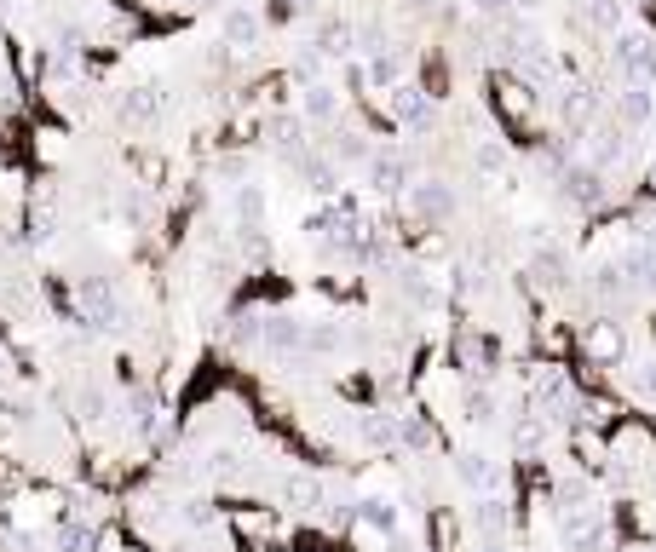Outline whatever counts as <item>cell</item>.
Returning a JSON list of instances; mask_svg holds the SVG:
<instances>
[{
    "label": "cell",
    "mask_w": 656,
    "mask_h": 552,
    "mask_svg": "<svg viewBox=\"0 0 656 552\" xmlns=\"http://www.w3.org/2000/svg\"><path fill=\"white\" fill-rule=\"evenodd\" d=\"M587 345H593V357H605V363H616V357L628 351V334H622L616 322H599V328L587 334Z\"/></svg>",
    "instance_id": "7c38bea8"
},
{
    "label": "cell",
    "mask_w": 656,
    "mask_h": 552,
    "mask_svg": "<svg viewBox=\"0 0 656 552\" xmlns=\"http://www.w3.org/2000/svg\"><path fill=\"white\" fill-rule=\"evenodd\" d=\"M472 524H478V529H507V512H501V501H478V506H472Z\"/></svg>",
    "instance_id": "7402d4cb"
},
{
    "label": "cell",
    "mask_w": 656,
    "mask_h": 552,
    "mask_svg": "<svg viewBox=\"0 0 656 552\" xmlns=\"http://www.w3.org/2000/svg\"><path fill=\"white\" fill-rule=\"evenodd\" d=\"M472 12H478V18H513V0H472Z\"/></svg>",
    "instance_id": "d4e9b609"
},
{
    "label": "cell",
    "mask_w": 656,
    "mask_h": 552,
    "mask_svg": "<svg viewBox=\"0 0 656 552\" xmlns=\"http://www.w3.org/2000/svg\"><path fill=\"white\" fill-rule=\"evenodd\" d=\"M559 184H564V196H570L576 207H599L605 202V167H593V161H587V167H564Z\"/></svg>",
    "instance_id": "5b68a950"
},
{
    "label": "cell",
    "mask_w": 656,
    "mask_h": 552,
    "mask_svg": "<svg viewBox=\"0 0 656 552\" xmlns=\"http://www.w3.org/2000/svg\"><path fill=\"white\" fill-rule=\"evenodd\" d=\"M622 150H628V144H622V133H599V144H593V167H610V161H622Z\"/></svg>",
    "instance_id": "44dd1931"
},
{
    "label": "cell",
    "mask_w": 656,
    "mask_h": 552,
    "mask_svg": "<svg viewBox=\"0 0 656 552\" xmlns=\"http://www.w3.org/2000/svg\"><path fill=\"white\" fill-rule=\"evenodd\" d=\"M380 98H386V110L398 115L409 133H432V127H438V104H432V98H426L415 81H398V87L380 92Z\"/></svg>",
    "instance_id": "6da1fadb"
},
{
    "label": "cell",
    "mask_w": 656,
    "mask_h": 552,
    "mask_svg": "<svg viewBox=\"0 0 656 552\" xmlns=\"http://www.w3.org/2000/svg\"><path fill=\"white\" fill-rule=\"evenodd\" d=\"M478 167H484V173H501V167H507V150H501V144H478Z\"/></svg>",
    "instance_id": "cb8c5ba5"
},
{
    "label": "cell",
    "mask_w": 656,
    "mask_h": 552,
    "mask_svg": "<svg viewBox=\"0 0 656 552\" xmlns=\"http://www.w3.org/2000/svg\"><path fill=\"white\" fill-rule=\"evenodd\" d=\"M236 213H242V219H259V190H254V184H248V190H236Z\"/></svg>",
    "instance_id": "484cf974"
},
{
    "label": "cell",
    "mask_w": 656,
    "mask_h": 552,
    "mask_svg": "<svg viewBox=\"0 0 656 552\" xmlns=\"http://www.w3.org/2000/svg\"><path fill=\"white\" fill-rule=\"evenodd\" d=\"M369 156H375V144H369L363 133H340L334 138V161H369Z\"/></svg>",
    "instance_id": "ffe728a7"
},
{
    "label": "cell",
    "mask_w": 656,
    "mask_h": 552,
    "mask_svg": "<svg viewBox=\"0 0 656 552\" xmlns=\"http://www.w3.org/2000/svg\"><path fill=\"white\" fill-rule=\"evenodd\" d=\"M409 207L421 213L426 225H449L461 202H455V190H449L444 179H415V184H409Z\"/></svg>",
    "instance_id": "3957f363"
},
{
    "label": "cell",
    "mask_w": 656,
    "mask_h": 552,
    "mask_svg": "<svg viewBox=\"0 0 656 552\" xmlns=\"http://www.w3.org/2000/svg\"><path fill=\"white\" fill-rule=\"evenodd\" d=\"M179 6H202V0H179Z\"/></svg>",
    "instance_id": "f1b7e54d"
},
{
    "label": "cell",
    "mask_w": 656,
    "mask_h": 552,
    "mask_svg": "<svg viewBox=\"0 0 656 552\" xmlns=\"http://www.w3.org/2000/svg\"><path fill=\"white\" fill-rule=\"evenodd\" d=\"M559 115L564 121H570V127H587V121H593V115H599V98H593V92L587 87H570L559 98Z\"/></svg>",
    "instance_id": "8fae6325"
},
{
    "label": "cell",
    "mask_w": 656,
    "mask_h": 552,
    "mask_svg": "<svg viewBox=\"0 0 656 552\" xmlns=\"http://www.w3.org/2000/svg\"><path fill=\"white\" fill-rule=\"evenodd\" d=\"M0 363H6V357H0Z\"/></svg>",
    "instance_id": "4dcf8cb0"
},
{
    "label": "cell",
    "mask_w": 656,
    "mask_h": 552,
    "mask_svg": "<svg viewBox=\"0 0 656 552\" xmlns=\"http://www.w3.org/2000/svg\"><path fill=\"white\" fill-rule=\"evenodd\" d=\"M616 69L628 75L633 87H651L656 81V41L651 35H622V41H616Z\"/></svg>",
    "instance_id": "277c9868"
},
{
    "label": "cell",
    "mask_w": 656,
    "mask_h": 552,
    "mask_svg": "<svg viewBox=\"0 0 656 552\" xmlns=\"http://www.w3.org/2000/svg\"><path fill=\"white\" fill-rule=\"evenodd\" d=\"M622 271L633 276V288H639V294H651V299H656V248H645V242H639V248H628Z\"/></svg>",
    "instance_id": "9c48e42d"
},
{
    "label": "cell",
    "mask_w": 656,
    "mask_h": 552,
    "mask_svg": "<svg viewBox=\"0 0 656 552\" xmlns=\"http://www.w3.org/2000/svg\"><path fill=\"white\" fill-rule=\"evenodd\" d=\"M265 345H277V351H294V345H305V328L294 317H271L265 322Z\"/></svg>",
    "instance_id": "ac0fdd59"
},
{
    "label": "cell",
    "mask_w": 656,
    "mask_h": 552,
    "mask_svg": "<svg viewBox=\"0 0 656 552\" xmlns=\"http://www.w3.org/2000/svg\"><path fill=\"white\" fill-rule=\"evenodd\" d=\"M225 41H231V46H254L259 41V18L248 12V6L225 12Z\"/></svg>",
    "instance_id": "2e32d148"
},
{
    "label": "cell",
    "mask_w": 656,
    "mask_h": 552,
    "mask_svg": "<svg viewBox=\"0 0 656 552\" xmlns=\"http://www.w3.org/2000/svg\"><path fill=\"white\" fill-rule=\"evenodd\" d=\"M639 391H645V397H656V357H645V363H639Z\"/></svg>",
    "instance_id": "83f0119b"
},
{
    "label": "cell",
    "mask_w": 656,
    "mask_h": 552,
    "mask_svg": "<svg viewBox=\"0 0 656 552\" xmlns=\"http://www.w3.org/2000/svg\"><path fill=\"white\" fill-rule=\"evenodd\" d=\"M467 409H472V420H490L495 397H490V391H472V397H467Z\"/></svg>",
    "instance_id": "4316f807"
},
{
    "label": "cell",
    "mask_w": 656,
    "mask_h": 552,
    "mask_svg": "<svg viewBox=\"0 0 656 552\" xmlns=\"http://www.w3.org/2000/svg\"><path fill=\"white\" fill-rule=\"evenodd\" d=\"M300 115L311 121V127H334V121H340V92L328 87V81H305Z\"/></svg>",
    "instance_id": "8992f818"
},
{
    "label": "cell",
    "mask_w": 656,
    "mask_h": 552,
    "mask_svg": "<svg viewBox=\"0 0 656 552\" xmlns=\"http://www.w3.org/2000/svg\"><path fill=\"white\" fill-rule=\"evenodd\" d=\"M363 167H369V184H375L380 196H403L415 184V161L403 156V150H375Z\"/></svg>",
    "instance_id": "7a4b0ae2"
},
{
    "label": "cell",
    "mask_w": 656,
    "mask_h": 552,
    "mask_svg": "<svg viewBox=\"0 0 656 552\" xmlns=\"http://www.w3.org/2000/svg\"><path fill=\"white\" fill-rule=\"evenodd\" d=\"M357 518L375 529V535H392V529H398V506H392V501H380V495H369V501L357 506Z\"/></svg>",
    "instance_id": "9a60e30c"
},
{
    "label": "cell",
    "mask_w": 656,
    "mask_h": 552,
    "mask_svg": "<svg viewBox=\"0 0 656 552\" xmlns=\"http://www.w3.org/2000/svg\"><path fill=\"white\" fill-rule=\"evenodd\" d=\"M455 478L467 483V489H490L495 483V460L490 455H461L455 460Z\"/></svg>",
    "instance_id": "5bb4252c"
},
{
    "label": "cell",
    "mask_w": 656,
    "mask_h": 552,
    "mask_svg": "<svg viewBox=\"0 0 656 552\" xmlns=\"http://www.w3.org/2000/svg\"><path fill=\"white\" fill-rule=\"evenodd\" d=\"M323 58H346V52H357V29L352 23H323V46H317Z\"/></svg>",
    "instance_id": "e0dca14e"
},
{
    "label": "cell",
    "mask_w": 656,
    "mask_h": 552,
    "mask_svg": "<svg viewBox=\"0 0 656 552\" xmlns=\"http://www.w3.org/2000/svg\"><path fill=\"white\" fill-rule=\"evenodd\" d=\"M536 271L547 288H564V276H570V259H564V248H553V242H541L536 248Z\"/></svg>",
    "instance_id": "4fadbf2b"
},
{
    "label": "cell",
    "mask_w": 656,
    "mask_h": 552,
    "mask_svg": "<svg viewBox=\"0 0 656 552\" xmlns=\"http://www.w3.org/2000/svg\"><path fill=\"white\" fill-rule=\"evenodd\" d=\"M156 110H162V98H156L150 87H133L127 98H121V115H133V121H150Z\"/></svg>",
    "instance_id": "d6986e66"
},
{
    "label": "cell",
    "mask_w": 656,
    "mask_h": 552,
    "mask_svg": "<svg viewBox=\"0 0 656 552\" xmlns=\"http://www.w3.org/2000/svg\"><path fill=\"white\" fill-rule=\"evenodd\" d=\"M93 547H98V535H93L87 524H70V529H64V552H93Z\"/></svg>",
    "instance_id": "603a6c76"
},
{
    "label": "cell",
    "mask_w": 656,
    "mask_h": 552,
    "mask_svg": "<svg viewBox=\"0 0 656 552\" xmlns=\"http://www.w3.org/2000/svg\"><path fill=\"white\" fill-rule=\"evenodd\" d=\"M484 552H501V547H484Z\"/></svg>",
    "instance_id": "f546056e"
},
{
    "label": "cell",
    "mask_w": 656,
    "mask_h": 552,
    "mask_svg": "<svg viewBox=\"0 0 656 552\" xmlns=\"http://www.w3.org/2000/svg\"><path fill=\"white\" fill-rule=\"evenodd\" d=\"M363 75H369V87H375V92H392L398 81H409V58H403L398 46H392V52H375Z\"/></svg>",
    "instance_id": "52a82bcc"
},
{
    "label": "cell",
    "mask_w": 656,
    "mask_h": 552,
    "mask_svg": "<svg viewBox=\"0 0 656 552\" xmlns=\"http://www.w3.org/2000/svg\"><path fill=\"white\" fill-rule=\"evenodd\" d=\"M81 311L98 322V328H110V322L121 317V305H116V294L104 288V282H81Z\"/></svg>",
    "instance_id": "ba28073f"
},
{
    "label": "cell",
    "mask_w": 656,
    "mask_h": 552,
    "mask_svg": "<svg viewBox=\"0 0 656 552\" xmlns=\"http://www.w3.org/2000/svg\"><path fill=\"white\" fill-rule=\"evenodd\" d=\"M616 110H622V121H628V127H645V121L656 115L651 87H633V81H628V92H616Z\"/></svg>",
    "instance_id": "30bf717a"
}]
</instances>
